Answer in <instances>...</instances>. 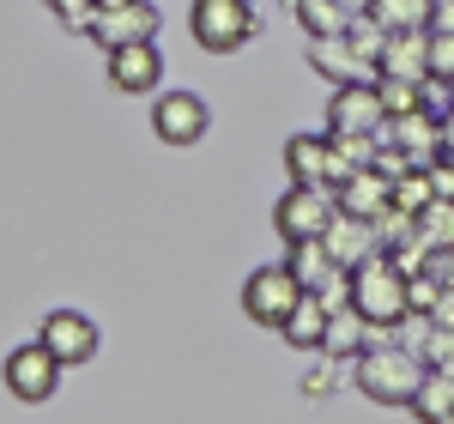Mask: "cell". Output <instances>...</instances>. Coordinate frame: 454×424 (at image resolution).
Returning <instances> with one entry per match:
<instances>
[{
    "label": "cell",
    "instance_id": "1",
    "mask_svg": "<svg viewBox=\"0 0 454 424\" xmlns=\"http://www.w3.org/2000/svg\"><path fill=\"white\" fill-rule=\"evenodd\" d=\"M351 382L376 406H412V394L424 382V357L406 352L400 340L394 346H364V352L351 357Z\"/></svg>",
    "mask_w": 454,
    "mask_h": 424
},
{
    "label": "cell",
    "instance_id": "2",
    "mask_svg": "<svg viewBox=\"0 0 454 424\" xmlns=\"http://www.w3.org/2000/svg\"><path fill=\"white\" fill-rule=\"evenodd\" d=\"M346 279H351V310H357L364 327H394L406 316V273H400V261L387 248H376L370 261H357Z\"/></svg>",
    "mask_w": 454,
    "mask_h": 424
},
{
    "label": "cell",
    "instance_id": "3",
    "mask_svg": "<svg viewBox=\"0 0 454 424\" xmlns=\"http://www.w3.org/2000/svg\"><path fill=\"white\" fill-rule=\"evenodd\" d=\"M188 31H194V43L207 55H231L261 31V12H254V0H194Z\"/></svg>",
    "mask_w": 454,
    "mask_h": 424
},
{
    "label": "cell",
    "instance_id": "4",
    "mask_svg": "<svg viewBox=\"0 0 454 424\" xmlns=\"http://www.w3.org/2000/svg\"><path fill=\"white\" fill-rule=\"evenodd\" d=\"M61 370H67V364L49 352L43 340H31V346H19V352H6L0 382H6V394H12V400L43 406V400H55V389H61Z\"/></svg>",
    "mask_w": 454,
    "mask_h": 424
},
{
    "label": "cell",
    "instance_id": "5",
    "mask_svg": "<svg viewBox=\"0 0 454 424\" xmlns=\"http://www.w3.org/2000/svg\"><path fill=\"white\" fill-rule=\"evenodd\" d=\"M333 212H340V194H333V188L291 182V188H285V200L273 207V224H279L285 243H309V237H321V231L333 224Z\"/></svg>",
    "mask_w": 454,
    "mask_h": 424
},
{
    "label": "cell",
    "instance_id": "6",
    "mask_svg": "<svg viewBox=\"0 0 454 424\" xmlns=\"http://www.w3.org/2000/svg\"><path fill=\"white\" fill-rule=\"evenodd\" d=\"M303 297V285H297V273L291 267H254L243 279V316L261 321V327H279L285 316H291V303Z\"/></svg>",
    "mask_w": 454,
    "mask_h": 424
},
{
    "label": "cell",
    "instance_id": "7",
    "mask_svg": "<svg viewBox=\"0 0 454 424\" xmlns=\"http://www.w3.org/2000/svg\"><path fill=\"white\" fill-rule=\"evenodd\" d=\"M212 128V104L200 91H164L152 104V134L164 145H200Z\"/></svg>",
    "mask_w": 454,
    "mask_h": 424
},
{
    "label": "cell",
    "instance_id": "8",
    "mask_svg": "<svg viewBox=\"0 0 454 424\" xmlns=\"http://www.w3.org/2000/svg\"><path fill=\"white\" fill-rule=\"evenodd\" d=\"M387 128V104L376 79H357V85H333V104H327V134H382Z\"/></svg>",
    "mask_w": 454,
    "mask_h": 424
},
{
    "label": "cell",
    "instance_id": "9",
    "mask_svg": "<svg viewBox=\"0 0 454 424\" xmlns=\"http://www.w3.org/2000/svg\"><path fill=\"white\" fill-rule=\"evenodd\" d=\"M158 79H164V49H158V36H152V43H121V49H109V85H115L121 98H152Z\"/></svg>",
    "mask_w": 454,
    "mask_h": 424
},
{
    "label": "cell",
    "instance_id": "10",
    "mask_svg": "<svg viewBox=\"0 0 454 424\" xmlns=\"http://www.w3.org/2000/svg\"><path fill=\"white\" fill-rule=\"evenodd\" d=\"M36 340H43V346L73 370V364H91V357H98V321L79 316V310H49Z\"/></svg>",
    "mask_w": 454,
    "mask_h": 424
},
{
    "label": "cell",
    "instance_id": "11",
    "mask_svg": "<svg viewBox=\"0 0 454 424\" xmlns=\"http://www.w3.org/2000/svg\"><path fill=\"white\" fill-rule=\"evenodd\" d=\"M376 79L424 85L430 79V31H387L382 55H376Z\"/></svg>",
    "mask_w": 454,
    "mask_h": 424
},
{
    "label": "cell",
    "instance_id": "12",
    "mask_svg": "<svg viewBox=\"0 0 454 424\" xmlns=\"http://www.w3.org/2000/svg\"><path fill=\"white\" fill-rule=\"evenodd\" d=\"M309 67L327 79V85H357V79H376V61H364L351 49V36H309Z\"/></svg>",
    "mask_w": 454,
    "mask_h": 424
},
{
    "label": "cell",
    "instance_id": "13",
    "mask_svg": "<svg viewBox=\"0 0 454 424\" xmlns=\"http://www.w3.org/2000/svg\"><path fill=\"white\" fill-rule=\"evenodd\" d=\"M91 36H98L104 49H121V43H152V36H158V6H152V0H128V6H109V12H98Z\"/></svg>",
    "mask_w": 454,
    "mask_h": 424
},
{
    "label": "cell",
    "instance_id": "14",
    "mask_svg": "<svg viewBox=\"0 0 454 424\" xmlns=\"http://www.w3.org/2000/svg\"><path fill=\"white\" fill-rule=\"evenodd\" d=\"M321 243H327V255H333V267H357V261H370V255H376V224H370V218H357V212H333V224H327V231H321Z\"/></svg>",
    "mask_w": 454,
    "mask_h": 424
},
{
    "label": "cell",
    "instance_id": "15",
    "mask_svg": "<svg viewBox=\"0 0 454 424\" xmlns=\"http://www.w3.org/2000/svg\"><path fill=\"white\" fill-rule=\"evenodd\" d=\"M285 170H291V182L333 188V140L327 134H291L285 140Z\"/></svg>",
    "mask_w": 454,
    "mask_h": 424
},
{
    "label": "cell",
    "instance_id": "16",
    "mask_svg": "<svg viewBox=\"0 0 454 424\" xmlns=\"http://www.w3.org/2000/svg\"><path fill=\"white\" fill-rule=\"evenodd\" d=\"M333 194H340V207H346V212L370 218V224H376V218H382V212L394 207V182H387L382 170H376V164H370V170H351V177L340 182Z\"/></svg>",
    "mask_w": 454,
    "mask_h": 424
},
{
    "label": "cell",
    "instance_id": "17",
    "mask_svg": "<svg viewBox=\"0 0 454 424\" xmlns=\"http://www.w3.org/2000/svg\"><path fill=\"white\" fill-rule=\"evenodd\" d=\"M327 321H333L327 297L303 291V297L291 303V316L279 321V334H285V346H297V352H321V340H327Z\"/></svg>",
    "mask_w": 454,
    "mask_h": 424
},
{
    "label": "cell",
    "instance_id": "18",
    "mask_svg": "<svg viewBox=\"0 0 454 424\" xmlns=\"http://www.w3.org/2000/svg\"><path fill=\"white\" fill-rule=\"evenodd\" d=\"M285 267L297 273V285H303V291H327V285L346 273V267H333V255H327V243H321V237H309V243H291Z\"/></svg>",
    "mask_w": 454,
    "mask_h": 424
},
{
    "label": "cell",
    "instance_id": "19",
    "mask_svg": "<svg viewBox=\"0 0 454 424\" xmlns=\"http://www.w3.org/2000/svg\"><path fill=\"white\" fill-rule=\"evenodd\" d=\"M333 140V188L351 177V170H370L376 152H382V134H327Z\"/></svg>",
    "mask_w": 454,
    "mask_h": 424
},
{
    "label": "cell",
    "instance_id": "20",
    "mask_svg": "<svg viewBox=\"0 0 454 424\" xmlns=\"http://www.w3.org/2000/svg\"><path fill=\"white\" fill-rule=\"evenodd\" d=\"M412 412H419L424 424H454V376H442V370H424L419 394H412Z\"/></svg>",
    "mask_w": 454,
    "mask_h": 424
},
{
    "label": "cell",
    "instance_id": "21",
    "mask_svg": "<svg viewBox=\"0 0 454 424\" xmlns=\"http://www.w3.org/2000/svg\"><path fill=\"white\" fill-rule=\"evenodd\" d=\"M436 0H370V19L382 31H430Z\"/></svg>",
    "mask_w": 454,
    "mask_h": 424
},
{
    "label": "cell",
    "instance_id": "22",
    "mask_svg": "<svg viewBox=\"0 0 454 424\" xmlns=\"http://www.w3.org/2000/svg\"><path fill=\"white\" fill-rule=\"evenodd\" d=\"M297 6V25H303V36H340L351 25V12L340 6V0H291Z\"/></svg>",
    "mask_w": 454,
    "mask_h": 424
},
{
    "label": "cell",
    "instance_id": "23",
    "mask_svg": "<svg viewBox=\"0 0 454 424\" xmlns=\"http://www.w3.org/2000/svg\"><path fill=\"white\" fill-rule=\"evenodd\" d=\"M351 352H364V321H357V310H333L321 357H351Z\"/></svg>",
    "mask_w": 454,
    "mask_h": 424
},
{
    "label": "cell",
    "instance_id": "24",
    "mask_svg": "<svg viewBox=\"0 0 454 424\" xmlns=\"http://www.w3.org/2000/svg\"><path fill=\"white\" fill-rule=\"evenodd\" d=\"M419 237L430 248H449L454 243V200H430V207L419 212Z\"/></svg>",
    "mask_w": 454,
    "mask_h": 424
},
{
    "label": "cell",
    "instance_id": "25",
    "mask_svg": "<svg viewBox=\"0 0 454 424\" xmlns=\"http://www.w3.org/2000/svg\"><path fill=\"white\" fill-rule=\"evenodd\" d=\"M419 357H424V370H442V376H454V327H436V321H430V334H424Z\"/></svg>",
    "mask_w": 454,
    "mask_h": 424
},
{
    "label": "cell",
    "instance_id": "26",
    "mask_svg": "<svg viewBox=\"0 0 454 424\" xmlns=\"http://www.w3.org/2000/svg\"><path fill=\"white\" fill-rule=\"evenodd\" d=\"M430 200H436V194H430V177H424V170H406V177L394 182V207H400V212H412V218H419Z\"/></svg>",
    "mask_w": 454,
    "mask_h": 424
},
{
    "label": "cell",
    "instance_id": "27",
    "mask_svg": "<svg viewBox=\"0 0 454 424\" xmlns=\"http://www.w3.org/2000/svg\"><path fill=\"white\" fill-rule=\"evenodd\" d=\"M346 36H351V49H357L364 61H376V55H382V43H387V31L376 25V19H370V12H351Z\"/></svg>",
    "mask_w": 454,
    "mask_h": 424
},
{
    "label": "cell",
    "instance_id": "28",
    "mask_svg": "<svg viewBox=\"0 0 454 424\" xmlns=\"http://www.w3.org/2000/svg\"><path fill=\"white\" fill-rule=\"evenodd\" d=\"M382 85V104H387V122H400V115H412L419 104V85H406V79H376Z\"/></svg>",
    "mask_w": 454,
    "mask_h": 424
},
{
    "label": "cell",
    "instance_id": "29",
    "mask_svg": "<svg viewBox=\"0 0 454 424\" xmlns=\"http://www.w3.org/2000/svg\"><path fill=\"white\" fill-rule=\"evenodd\" d=\"M419 104H424V115H436V122H442V115L454 109V79H436V73H430V79L419 85Z\"/></svg>",
    "mask_w": 454,
    "mask_h": 424
},
{
    "label": "cell",
    "instance_id": "30",
    "mask_svg": "<svg viewBox=\"0 0 454 424\" xmlns=\"http://www.w3.org/2000/svg\"><path fill=\"white\" fill-rule=\"evenodd\" d=\"M436 297H442V285L430 279V273H406V310L430 316V310H436Z\"/></svg>",
    "mask_w": 454,
    "mask_h": 424
},
{
    "label": "cell",
    "instance_id": "31",
    "mask_svg": "<svg viewBox=\"0 0 454 424\" xmlns=\"http://www.w3.org/2000/svg\"><path fill=\"white\" fill-rule=\"evenodd\" d=\"M430 73L454 79V31H430Z\"/></svg>",
    "mask_w": 454,
    "mask_h": 424
},
{
    "label": "cell",
    "instance_id": "32",
    "mask_svg": "<svg viewBox=\"0 0 454 424\" xmlns=\"http://www.w3.org/2000/svg\"><path fill=\"white\" fill-rule=\"evenodd\" d=\"M424 177H430V194H436V200H454V158H449V152H442Z\"/></svg>",
    "mask_w": 454,
    "mask_h": 424
},
{
    "label": "cell",
    "instance_id": "33",
    "mask_svg": "<svg viewBox=\"0 0 454 424\" xmlns=\"http://www.w3.org/2000/svg\"><path fill=\"white\" fill-rule=\"evenodd\" d=\"M424 273L436 285H454V243L449 248H430V261H424Z\"/></svg>",
    "mask_w": 454,
    "mask_h": 424
},
{
    "label": "cell",
    "instance_id": "34",
    "mask_svg": "<svg viewBox=\"0 0 454 424\" xmlns=\"http://www.w3.org/2000/svg\"><path fill=\"white\" fill-rule=\"evenodd\" d=\"M430 31H454V0H436V12H430Z\"/></svg>",
    "mask_w": 454,
    "mask_h": 424
},
{
    "label": "cell",
    "instance_id": "35",
    "mask_svg": "<svg viewBox=\"0 0 454 424\" xmlns=\"http://www.w3.org/2000/svg\"><path fill=\"white\" fill-rule=\"evenodd\" d=\"M442 152H449V158H454V109H449V115H442Z\"/></svg>",
    "mask_w": 454,
    "mask_h": 424
},
{
    "label": "cell",
    "instance_id": "36",
    "mask_svg": "<svg viewBox=\"0 0 454 424\" xmlns=\"http://www.w3.org/2000/svg\"><path fill=\"white\" fill-rule=\"evenodd\" d=\"M340 6H346V12H370V0H340Z\"/></svg>",
    "mask_w": 454,
    "mask_h": 424
},
{
    "label": "cell",
    "instance_id": "37",
    "mask_svg": "<svg viewBox=\"0 0 454 424\" xmlns=\"http://www.w3.org/2000/svg\"><path fill=\"white\" fill-rule=\"evenodd\" d=\"M43 6H55V12H67V6H73V0H43Z\"/></svg>",
    "mask_w": 454,
    "mask_h": 424
},
{
    "label": "cell",
    "instance_id": "38",
    "mask_svg": "<svg viewBox=\"0 0 454 424\" xmlns=\"http://www.w3.org/2000/svg\"><path fill=\"white\" fill-rule=\"evenodd\" d=\"M109 6H128V0H98V12H109Z\"/></svg>",
    "mask_w": 454,
    "mask_h": 424
}]
</instances>
